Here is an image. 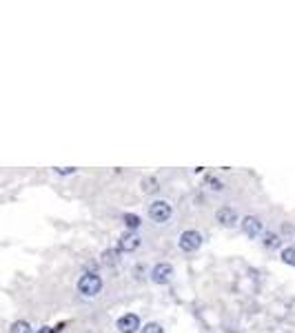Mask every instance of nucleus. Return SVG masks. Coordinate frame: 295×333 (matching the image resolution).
Returning <instances> with one entry per match:
<instances>
[{"label":"nucleus","instance_id":"423d86ee","mask_svg":"<svg viewBox=\"0 0 295 333\" xmlns=\"http://www.w3.org/2000/svg\"><path fill=\"white\" fill-rule=\"evenodd\" d=\"M116 327L120 333H136L140 329V318H138L136 313H127V316H122L120 320H118Z\"/></svg>","mask_w":295,"mask_h":333},{"label":"nucleus","instance_id":"ddd939ff","mask_svg":"<svg viewBox=\"0 0 295 333\" xmlns=\"http://www.w3.org/2000/svg\"><path fill=\"white\" fill-rule=\"evenodd\" d=\"M282 262L295 266V247H287V249L282 251Z\"/></svg>","mask_w":295,"mask_h":333},{"label":"nucleus","instance_id":"f3484780","mask_svg":"<svg viewBox=\"0 0 295 333\" xmlns=\"http://www.w3.org/2000/svg\"><path fill=\"white\" fill-rule=\"evenodd\" d=\"M38 333H56V329H49V327H42Z\"/></svg>","mask_w":295,"mask_h":333},{"label":"nucleus","instance_id":"1a4fd4ad","mask_svg":"<svg viewBox=\"0 0 295 333\" xmlns=\"http://www.w3.org/2000/svg\"><path fill=\"white\" fill-rule=\"evenodd\" d=\"M100 262L107 264V266H116L118 262H120V251H118V249H107L102 253V258H100Z\"/></svg>","mask_w":295,"mask_h":333},{"label":"nucleus","instance_id":"f257e3e1","mask_svg":"<svg viewBox=\"0 0 295 333\" xmlns=\"http://www.w3.org/2000/svg\"><path fill=\"white\" fill-rule=\"evenodd\" d=\"M78 291L87 298H96L102 291V278L98 273H84L78 280Z\"/></svg>","mask_w":295,"mask_h":333},{"label":"nucleus","instance_id":"2eb2a0df","mask_svg":"<svg viewBox=\"0 0 295 333\" xmlns=\"http://www.w3.org/2000/svg\"><path fill=\"white\" fill-rule=\"evenodd\" d=\"M264 245L269 247V249H275V247H280V238L273 236V233H269V236H266V240H264Z\"/></svg>","mask_w":295,"mask_h":333},{"label":"nucleus","instance_id":"0eeeda50","mask_svg":"<svg viewBox=\"0 0 295 333\" xmlns=\"http://www.w3.org/2000/svg\"><path fill=\"white\" fill-rule=\"evenodd\" d=\"M242 231L249 238H258L260 233H262V222H260V218H255V216L242 218Z\"/></svg>","mask_w":295,"mask_h":333},{"label":"nucleus","instance_id":"20e7f679","mask_svg":"<svg viewBox=\"0 0 295 333\" xmlns=\"http://www.w3.org/2000/svg\"><path fill=\"white\" fill-rule=\"evenodd\" d=\"M140 245H142V238L138 236L136 231H127V233H122V236L118 238V247H116V249L118 251H125V253H131V251L140 249Z\"/></svg>","mask_w":295,"mask_h":333},{"label":"nucleus","instance_id":"9b49d317","mask_svg":"<svg viewBox=\"0 0 295 333\" xmlns=\"http://www.w3.org/2000/svg\"><path fill=\"white\" fill-rule=\"evenodd\" d=\"M122 220H125V225L129 227V229H133V231L142 225V220L138 216H133V213H125V216H122Z\"/></svg>","mask_w":295,"mask_h":333},{"label":"nucleus","instance_id":"f8f14e48","mask_svg":"<svg viewBox=\"0 0 295 333\" xmlns=\"http://www.w3.org/2000/svg\"><path fill=\"white\" fill-rule=\"evenodd\" d=\"M158 180L155 178H145L142 180V191H147V193H155L158 191Z\"/></svg>","mask_w":295,"mask_h":333},{"label":"nucleus","instance_id":"6e6552de","mask_svg":"<svg viewBox=\"0 0 295 333\" xmlns=\"http://www.w3.org/2000/svg\"><path fill=\"white\" fill-rule=\"evenodd\" d=\"M216 218H218V222H220V225H224V227H233L237 222V213H235V209H231V207L218 209Z\"/></svg>","mask_w":295,"mask_h":333},{"label":"nucleus","instance_id":"7ed1b4c3","mask_svg":"<svg viewBox=\"0 0 295 333\" xmlns=\"http://www.w3.org/2000/svg\"><path fill=\"white\" fill-rule=\"evenodd\" d=\"M178 245H180V249H182L184 253H193V251H198L200 247H202V233L193 231V229L184 231L182 236H180Z\"/></svg>","mask_w":295,"mask_h":333},{"label":"nucleus","instance_id":"9d476101","mask_svg":"<svg viewBox=\"0 0 295 333\" xmlns=\"http://www.w3.org/2000/svg\"><path fill=\"white\" fill-rule=\"evenodd\" d=\"M9 333H31V325L25 320H16L11 325V329H9Z\"/></svg>","mask_w":295,"mask_h":333},{"label":"nucleus","instance_id":"4468645a","mask_svg":"<svg viewBox=\"0 0 295 333\" xmlns=\"http://www.w3.org/2000/svg\"><path fill=\"white\" fill-rule=\"evenodd\" d=\"M140 333H164V331H162V327H160L158 322H149L147 327H142Z\"/></svg>","mask_w":295,"mask_h":333},{"label":"nucleus","instance_id":"f03ea898","mask_svg":"<svg viewBox=\"0 0 295 333\" xmlns=\"http://www.w3.org/2000/svg\"><path fill=\"white\" fill-rule=\"evenodd\" d=\"M171 213H173V209H171V204L164 202V200H155V202L149 207V218L155 222V225H164V222H169Z\"/></svg>","mask_w":295,"mask_h":333},{"label":"nucleus","instance_id":"dca6fc26","mask_svg":"<svg viewBox=\"0 0 295 333\" xmlns=\"http://www.w3.org/2000/svg\"><path fill=\"white\" fill-rule=\"evenodd\" d=\"M74 166H67V169H63V166H56V173H60V175H69V173H74Z\"/></svg>","mask_w":295,"mask_h":333},{"label":"nucleus","instance_id":"39448f33","mask_svg":"<svg viewBox=\"0 0 295 333\" xmlns=\"http://www.w3.org/2000/svg\"><path fill=\"white\" fill-rule=\"evenodd\" d=\"M171 278H173V266L166 264V262L155 264L153 271H151V280H153L155 284H169Z\"/></svg>","mask_w":295,"mask_h":333}]
</instances>
